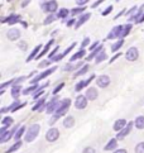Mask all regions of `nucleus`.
<instances>
[{"label":"nucleus","mask_w":144,"mask_h":153,"mask_svg":"<svg viewBox=\"0 0 144 153\" xmlns=\"http://www.w3.org/2000/svg\"><path fill=\"white\" fill-rule=\"evenodd\" d=\"M130 29H131V24H126V25H124V29H123V32H121L120 38H123V37H125V36H128V34H129V32H130Z\"/></svg>","instance_id":"bb28decb"},{"label":"nucleus","mask_w":144,"mask_h":153,"mask_svg":"<svg viewBox=\"0 0 144 153\" xmlns=\"http://www.w3.org/2000/svg\"><path fill=\"white\" fill-rule=\"evenodd\" d=\"M28 3H29V0H25V1L23 3V7H27V5H28Z\"/></svg>","instance_id":"13d9d810"},{"label":"nucleus","mask_w":144,"mask_h":153,"mask_svg":"<svg viewBox=\"0 0 144 153\" xmlns=\"http://www.w3.org/2000/svg\"><path fill=\"white\" fill-rule=\"evenodd\" d=\"M39 130H41V125L39 124H33V125H30L29 129H28V132H27V134H25V140L27 142L34 140L37 138L38 133H39Z\"/></svg>","instance_id":"f03ea898"},{"label":"nucleus","mask_w":144,"mask_h":153,"mask_svg":"<svg viewBox=\"0 0 144 153\" xmlns=\"http://www.w3.org/2000/svg\"><path fill=\"white\" fill-rule=\"evenodd\" d=\"M87 97L84 96V95H79L76 97V102H75V106L77 109H85L86 105H87Z\"/></svg>","instance_id":"6e6552de"},{"label":"nucleus","mask_w":144,"mask_h":153,"mask_svg":"<svg viewBox=\"0 0 144 153\" xmlns=\"http://www.w3.org/2000/svg\"><path fill=\"white\" fill-rule=\"evenodd\" d=\"M114 153H126V151L125 149H118V151H115Z\"/></svg>","instance_id":"4d7b16f0"},{"label":"nucleus","mask_w":144,"mask_h":153,"mask_svg":"<svg viewBox=\"0 0 144 153\" xmlns=\"http://www.w3.org/2000/svg\"><path fill=\"white\" fill-rule=\"evenodd\" d=\"M100 52H102V45H101V46H99V47L96 48V50H94V52L90 54V56L87 57V59H88V61H91V59H92L94 57H95V56H97V54L100 53Z\"/></svg>","instance_id":"aec40b11"},{"label":"nucleus","mask_w":144,"mask_h":153,"mask_svg":"<svg viewBox=\"0 0 144 153\" xmlns=\"http://www.w3.org/2000/svg\"><path fill=\"white\" fill-rule=\"evenodd\" d=\"M48 61H43V62H41V65H39V67H46V66H48Z\"/></svg>","instance_id":"603ef678"},{"label":"nucleus","mask_w":144,"mask_h":153,"mask_svg":"<svg viewBox=\"0 0 144 153\" xmlns=\"http://www.w3.org/2000/svg\"><path fill=\"white\" fill-rule=\"evenodd\" d=\"M123 45H124V41H123V39H121V41H119V42H116L115 45H113V46H111V51H113V52L118 51L119 48H120L121 46H123Z\"/></svg>","instance_id":"c85d7f7f"},{"label":"nucleus","mask_w":144,"mask_h":153,"mask_svg":"<svg viewBox=\"0 0 144 153\" xmlns=\"http://www.w3.org/2000/svg\"><path fill=\"white\" fill-rule=\"evenodd\" d=\"M88 18H90V14H84V15H82V17L79 19V22H77V24H76V28H79V27H80L81 24H84V23H85V22H86Z\"/></svg>","instance_id":"5701e85b"},{"label":"nucleus","mask_w":144,"mask_h":153,"mask_svg":"<svg viewBox=\"0 0 144 153\" xmlns=\"http://www.w3.org/2000/svg\"><path fill=\"white\" fill-rule=\"evenodd\" d=\"M18 46H19L20 50H23V51H25V50H27V42H24V41H20Z\"/></svg>","instance_id":"58836bf2"},{"label":"nucleus","mask_w":144,"mask_h":153,"mask_svg":"<svg viewBox=\"0 0 144 153\" xmlns=\"http://www.w3.org/2000/svg\"><path fill=\"white\" fill-rule=\"evenodd\" d=\"M54 71H56V67H52V68H49V70H47V71H44L42 75H38L37 77L33 80V84H36L37 81H39V80H42V79H44V77H47V76H49L52 72H54Z\"/></svg>","instance_id":"f8f14e48"},{"label":"nucleus","mask_w":144,"mask_h":153,"mask_svg":"<svg viewBox=\"0 0 144 153\" xmlns=\"http://www.w3.org/2000/svg\"><path fill=\"white\" fill-rule=\"evenodd\" d=\"M104 59H106V53H105V52L99 53L97 57H96V63H100L101 61H104Z\"/></svg>","instance_id":"7c9ffc66"},{"label":"nucleus","mask_w":144,"mask_h":153,"mask_svg":"<svg viewBox=\"0 0 144 153\" xmlns=\"http://www.w3.org/2000/svg\"><path fill=\"white\" fill-rule=\"evenodd\" d=\"M111 10H113V7H111V5H110V7H108V8H106V9H105L104 12H102V15H108L110 12H111Z\"/></svg>","instance_id":"37998d69"},{"label":"nucleus","mask_w":144,"mask_h":153,"mask_svg":"<svg viewBox=\"0 0 144 153\" xmlns=\"http://www.w3.org/2000/svg\"><path fill=\"white\" fill-rule=\"evenodd\" d=\"M88 70V66H87V65H86V66H84V67H82L80 71H79V72H77L76 74V76H81V75H84L85 72H86V71Z\"/></svg>","instance_id":"4c0bfd02"},{"label":"nucleus","mask_w":144,"mask_h":153,"mask_svg":"<svg viewBox=\"0 0 144 153\" xmlns=\"http://www.w3.org/2000/svg\"><path fill=\"white\" fill-rule=\"evenodd\" d=\"M8 38L10 41H16L18 38L20 37V32H19V29H16V28H13V29H10L9 32H8Z\"/></svg>","instance_id":"9b49d317"},{"label":"nucleus","mask_w":144,"mask_h":153,"mask_svg":"<svg viewBox=\"0 0 144 153\" xmlns=\"http://www.w3.org/2000/svg\"><path fill=\"white\" fill-rule=\"evenodd\" d=\"M142 22H144V15H143V17H140V19H139V22H138V23H142Z\"/></svg>","instance_id":"bf43d9fd"},{"label":"nucleus","mask_w":144,"mask_h":153,"mask_svg":"<svg viewBox=\"0 0 144 153\" xmlns=\"http://www.w3.org/2000/svg\"><path fill=\"white\" fill-rule=\"evenodd\" d=\"M134 124H135V123L129 122V123L126 124V125H125V127H124L123 129L120 130V132H119V134H116V138H118V139H123L124 137H126V135H128V134L130 133V130H131V128H133V125H134Z\"/></svg>","instance_id":"7ed1b4c3"},{"label":"nucleus","mask_w":144,"mask_h":153,"mask_svg":"<svg viewBox=\"0 0 144 153\" xmlns=\"http://www.w3.org/2000/svg\"><path fill=\"white\" fill-rule=\"evenodd\" d=\"M126 124H128V123L125 122V119H119V120H116L115 124H114V130H116V132H120V130L123 129Z\"/></svg>","instance_id":"4468645a"},{"label":"nucleus","mask_w":144,"mask_h":153,"mask_svg":"<svg viewBox=\"0 0 144 153\" xmlns=\"http://www.w3.org/2000/svg\"><path fill=\"white\" fill-rule=\"evenodd\" d=\"M22 144H23V143H22V140H18V142H16L15 144H13V146H12V147H10V148L8 149V153H12V152L16 151L18 148H20V147H22Z\"/></svg>","instance_id":"a878e982"},{"label":"nucleus","mask_w":144,"mask_h":153,"mask_svg":"<svg viewBox=\"0 0 144 153\" xmlns=\"http://www.w3.org/2000/svg\"><path fill=\"white\" fill-rule=\"evenodd\" d=\"M119 56H120V53H118V54H115V56H114V57H113L111 59H110V63H111V62H114V61H115V59H116V58H118Z\"/></svg>","instance_id":"5fc2aeb1"},{"label":"nucleus","mask_w":144,"mask_h":153,"mask_svg":"<svg viewBox=\"0 0 144 153\" xmlns=\"http://www.w3.org/2000/svg\"><path fill=\"white\" fill-rule=\"evenodd\" d=\"M58 137H59V132H58V129L57 128H51L47 132L46 134V139L48 142H54V140H57L58 139Z\"/></svg>","instance_id":"39448f33"},{"label":"nucleus","mask_w":144,"mask_h":153,"mask_svg":"<svg viewBox=\"0 0 144 153\" xmlns=\"http://www.w3.org/2000/svg\"><path fill=\"white\" fill-rule=\"evenodd\" d=\"M88 100H95L96 97H97V90L96 89H94V87H90V89H87L86 91V95H85Z\"/></svg>","instance_id":"ddd939ff"},{"label":"nucleus","mask_w":144,"mask_h":153,"mask_svg":"<svg viewBox=\"0 0 144 153\" xmlns=\"http://www.w3.org/2000/svg\"><path fill=\"white\" fill-rule=\"evenodd\" d=\"M56 19V17H54V15L51 13V15H49V17H47L46 18V20H44V24H49V23H52V22Z\"/></svg>","instance_id":"f704fd0d"},{"label":"nucleus","mask_w":144,"mask_h":153,"mask_svg":"<svg viewBox=\"0 0 144 153\" xmlns=\"http://www.w3.org/2000/svg\"><path fill=\"white\" fill-rule=\"evenodd\" d=\"M96 47H99V42H95V43H92V45H91V50H94V48H96Z\"/></svg>","instance_id":"864d4df0"},{"label":"nucleus","mask_w":144,"mask_h":153,"mask_svg":"<svg viewBox=\"0 0 144 153\" xmlns=\"http://www.w3.org/2000/svg\"><path fill=\"white\" fill-rule=\"evenodd\" d=\"M39 50H41V46H37L36 48H34V50H33V52L29 54V56H28V58H27V61H32V59L33 58H37V56H38V52H39Z\"/></svg>","instance_id":"a211bd4d"},{"label":"nucleus","mask_w":144,"mask_h":153,"mask_svg":"<svg viewBox=\"0 0 144 153\" xmlns=\"http://www.w3.org/2000/svg\"><path fill=\"white\" fill-rule=\"evenodd\" d=\"M102 1H104V0H97V1H96L95 4H92V8H96V7H99V5H100Z\"/></svg>","instance_id":"3c124183"},{"label":"nucleus","mask_w":144,"mask_h":153,"mask_svg":"<svg viewBox=\"0 0 144 153\" xmlns=\"http://www.w3.org/2000/svg\"><path fill=\"white\" fill-rule=\"evenodd\" d=\"M8 1H12V0H8Z\"/></svg>","instance_id":"052dcab7"},{"label":"nucleus","mask_w":144,"mask_h":153,"mask_svg":"<svg viewBox=\"0 0 144 153\" xmlns=\"http://www.w3.org/2000/svg\"><path fill=\"white\" fill-rule=\"evenodd\" d=\"M94 79H95V75H91L90 77H88V79L86 80V85H88V84H90V82H91V81H92Z\"/></svg>","instance_id":"de8ad7c7"},{"label":"nucleus","mask_w":144,"mask_h":153,"mask_svg":"<svg viewBox=\"0 0 144 153\" xmlns=\"http://www.w3.org/2000/svg\"><path fill=\"white\" fill-rule=\"evenodd\" d=\"M58 105H59V100H58V97H57L56 95H54V97L51 100V102L47 104V113H48V114L54 113V111L57 110Z\"/></svg>","instance_id":"20e7f679"},{"label":"nucleus","mask_w":144,"mask_h":153,"mask_svg":"<svg viewBox=\"0 0 144 153\" xmlns=\"http://www.w3.org/2000/svg\"><path fill=\"white\" fill-rule=\"evenodd\" d=\"M19 94H20V87H19V86H14L13 89H12V95H13V97H14V99H16V97L19 96Z\"/></svg>","instance_id":"cd10ccee"},{"label":"nucleus","mask_w":144,"mask_h":153,"mask_svg":"<svg viewBox=\"0 0 144 153\" xmlns=\"http://www.w3.org/2000/svg\"><path fill=\"white\" fill-rule=\"evenodd\" d=\"M24 130H25V128L24 127H20V129H18L16 130V133H15V139H19L20 137H22V134H24Z\"/></svg>","instance_id":"473e14b6"},{"label":"nucleus","mask_w":144,"mask_h":153,"mask_svg":"<svg viewBox=\"0 0 144 153\" xmlns=\"http://www.w3.org/2000/svg\"><path fill=\"white\" fill-rule=\"evenodd\" d=\"M58 51V47H56V48H54V50L51 52V53H49V58H53L54 57V54H56V52Z\"/></svg>","instance_id":"49530a36"},{"label":"nucleus","mask_w":144,"mask_h":153,"mask_svg":"<svg viewBox=\"0 0 144 153\" xmlns=\"http://www.w3.org/2000/svg\"><path fill=\"white\" fill-rule=\"evenodd\" d=\"M85 10V7H80V8H76V9H72L71 13L72 14H79V13H82Z\"/></svg>","instance_id":"c9c22d12"},{"label":"nucleus","mask_w":144,"mask_h":153,"mask_svg":"<svg viewBox=\"0 0 144 153\" xmlns=\"http://www.w3.org/2000/svg\"><path fill=\"white\" fill-rule=\"evenodd\" d=\"M65 86V84H61V85H58L57 87H56V89H54L53 90V95H57V92L59 91V90H62V87Z\"/></svg>","instance_id":"ea45409f"},{"label":"nucleus","mask_w":144,"mask_h":153,"mask_svg":"<svg viewBox=\"0 0 144 153\" xmlns=\"http://www.w3.org/2000/svg\"><path fill=\"white\" fill-rule=\"evenodd\" d=\"M15 132V129H13L12 132H5L1 137H0V142H1V143H4V142H7V140H9L10 138H12L13 137V133Z\"/></svg>","instance_id":"2eb2a0df"},{"label":"nucleus","mask_w":144,"mask_h":153,"mask_svg":"<svg viewBox=\"0 0 144 153\" xmlns=\"http://www.w3.org/2000/svg\"><path fill=\"white\" fill-rule=\"evenodd\" d=\"M18 20H19V15H10L8 19H4L3 22H8L9 24H15Z\"/></svg>","instance_id":"412c9836"},{"label":"nucleus","mask_w":144,"mask_h":153,"mask_svg":"<svg viewBox=\"0 0 144 153\" xmlns=\"http://www.w3.org/2000/svg\"><path fill=\"white\" fill-rule=\"evenodd\" d=\"M73 23H75V20H73V19H71V20H68V22H67V25H68V27H71Z\"/></svg>","instance_id":"6e6d98bb"},{"label":"nucleus","mask_w":144,"mask_h":153,"mask_svg":"<svg viewBox=\"0 0 144 153\" xmlns=\"http://www.w3.org/2000/svg\"><path fill=\"white\" fill-rule=\"evenodd\" d=\"M110 84V77L106 75H102L100 77H97V85L100 87H108Z\"/></svg>","instance_id":"9d476101"},{"label":"nucleus","mask_w":144,"mask_h":153,"mask_svg":"<svg viewBox=\"0 0 144 153\" xmlns=\"http://www.w3.org/2000/svg\"><path fill=\"white\" fill-rule=\"evenodd\" d=\"M73 124H75V119H73V117H67V118L63 120V125H65L66 128L73 127Z\"/></svg>","instance_id":"dca6fc26"},{"label":"nucleus","mask_w":144,"mask_h":153,"mask_svg":"<svg viewBox=\"0 0 144 153\" xmlns=\"http://www.w3.org/2000/svg\"><path fill=\"white\" fill-rule=\"evenodd\" d=\"M82 153H95V149L92 148V147H87V148L84 149V152Z\"/></svg>","instance_id":"79ce46f5"},{"label":"nucleus","mask_w":144,"mask_h":153,"mask_svg":"<svg viewBox=\"0 0 144 153\" xmlns=\"http://www.w3.org/2000/svg\"><path fill=\"white\" fill-rule=\"evenodd\" d=\"M42 8H43V10H46L48 13H54L57 10V1L56 0H51V1L43 4Z\"/></svg>","instance_id":"0eeeda50"},{"label":"nucleus","mask_w":144,"mask_h":153,"mask_svg":"<svg viewBox=\"0 0 144 153\" xmlns=\"http://www.w3.org/2000/svg\"><path fill=\"white\" fill-rule=\"evenodd\" d=\"M84 54H85V50H80L76 54H73V56L71 57V61H76V59H79V58H82Z\"/></svg>","instance_id":"b1692460"},{"label":"nucleus","mask_w":144,"mask_h":153,"mask_svg":"<svg viewBox=\"0 0 144 153\" xmlns=\"http://www.w3.org/2000/svg\"><path fill=\"white\" fill-rule=\"evenodd\" d=\"M43 102H44V99H41L39 101L37 102V105H36L34 108H33V109H34V110H37V109H39V108H41V106L43 105Z\"/></svg>","instance_id":"a19ab883"},{"label":"nucleus","mask_w":144,"mask_h":153,"mask_svg":"<svg viewBox=\"0 0 144 153\" xmlns=\"http://www.w3.org/2000/svg\"><path fill=\"white\" fill-rule=\"evenodd\" d=\"M68 13H70L68 10L63 8V9H61V10H59V13H58V17H59V18H66V17H67V15H68Z\"/></svg>","instance_id":"2f4dec72"},{"label":"nucleus","mask_w":144,"mask_h":153,"mask_svg":"<svg viewBox=\"0 0 144 153\" xmlns=\"http://www.w3.org/2000/svg\"><path fill=\"white\" fill-rule=\"evenodd\" d=\"M135 153H144V142L138 143L135 147Z\"/></svg>","instance_id":"c756f323"},{"label":"nucleus","mask_w":144,"mask_h":153,"mask_svg":"<svg viewBox=\"0 0 144 153\" xmlns=\"http://www.w3.org/2000/svg\"><path fill=\"white\" fill-rule=\"evenodd\" d=\"M85 86H86V81H81V82H79L76 85V91H80L81 89H84Z\"/></svg>","instance_id":"e433bc0d"},{"label":"nucleus","mask_w":144,"mask_h":153,"mask_svg":"<svg viewBox=\"0 0 144 153\" xmlns=\"http://www.w3.org/2000/svg\"><path fill=\"white\" fill-rule=\"evenodd\" d=\"M86 3H88V0H76V4L80 5V7L81 5H85Z\"/></svg>","instance_id":"c03bdc74"},{"label":"nucleus","mask_w":144,"mask_h":153,"mask_svg":"<svg viewBox=\"0 0 144 153\" xmlns=\"http://www.w3.org/2000/svg\"><path fill=\"white\" fill-rule=\"evenodd\" d=\"M52 45H53V39H51V41H49V42L47 43V46L44 47V50H43V51H42L39 54H38V56H37V58H41V57L43 56V54H46V53L48 52V50H49V47H51Z\"/></svg>","instance_id":"4be33fe9"},{"label":"nucleus","mask_w":144,"mask_h":153,"mask_svg":"<svg viewBox=\"0 0 144 153\" xmlns=\"http://www.w3.org/2000/svg\"><path fill=\"white\" fill-rule=\"evenodd\" d=\"M36 87H37V85H36V84L33 85V86H29L28 89H25V90L23 91V94H24V95H28L29 92H33V91H34V89H36Z\"/></svg>","instance_id":"72a5a7b5"},{"label":"nucleus","mask_w":144,"mask_h":153,"mask_svg":"<svg viewBox=\"0 0 144 153\" xmlns=\"http://www.w3.org/2000/svg\"><path fill=\"white\" fill-rule=\"evenodd\" d=\"M65 57V54L62 53V54H58V56H54L52 59H53V61H59V59H62Z\"/></svg>","instance_id":"a18cd8bd"},{"label":"nucleus","mask_w":144,"mask_h":153,"mask_svg":"<svg viewBox=\"0 0 144 153\" xmlns=\"http://www.w3.org/2000/svg\"><path fill=\"white\" fill-rule=\"evenodd\" d=\"M116 139H111L108 142V144L105 146V151H111V149H115L116 148Z\"/></svg>","instance_id":"6ab92c4d"},{"label":"nucleus","mask_w":144,"mask_h":153,"mask_svg":"<svg viewBox=\"0 0 144 153\" xmlns=\"http://www.w3.org/2000/svg\"><path fill=\"white\" fill-rule=\"evenodd\" d=\"M88 42H90V39H88V38H85L84 42H82V47H86L88 45Z\"/></svg>","instance_id":"8fccbe9b"},{"label":"nucleus","mask_w":144,"mask_h":153,"mask_svg":"<svg viewBox=\"0 0 144 153\" xmlns=\"http://www.w3.org/2000/svg\"><path fill=\"white\" fill-rule=\"evenodd\" d=\"M138 56H139V52H138V50L135 47H130L125 53V58L128 59V61H135L138 58Z\"/></svg>","instance_id":"423d86ee"},{"label":"nucleus","mask_w":144,"mask_h":153,"mask_svg":"<svg viewBox=\"0 0 144 153\" xmlns=\"http://www.w3.org/2000/svg\"><path fill=\"white\" fill-rule=\"evenodd\" d=\"M70 105H71V100H70V99H63L62 101H59V105H58L57 110H56V115H54L53 120L58 119L59 117H63L65 114L67 113Z\"/></svg>","instance_id":"f257e3e1"},{"label":"nucleus","mask_w":144,"mask_h":153,"mask_svg":"<svg viewBox=\"0 0 144 153\" xmlns=\"http://www.w3.org/2000/svg\"><path fill=\"white\" fill-rule=\"evenodd\" d=\"M135 127L138 128V129H144V117L142 115V117H138L137 119H135Z\"/></svg>","instance_id":"f3484780"},{"label":"nucleus","mask_w":144,"mask_h":153,"mask_svg":"<svg viewBox=\"0 0 144 153\" xmlns=\"http://www.w3.org/2000/svg\"><path fill=\"white\" fill-rule=\"evenodd\" d=\"M41 94H43V90L41 89V90H38L37 92H36V94H34V99H37V97H39V95Z\"/></svg>","instance_id":"09e8293b"},{"label":"nucleus","mask_w":144,"mask_h":153,"mask_svg":"<svg viewBox=\"0 0 144 153\" xmlns=\"http://www.w3.org/2000/svg\"><path fill=\"white\" fill-rule=\"evenodd\" d=\"M123 29H124V27H123V25H116L115 28H113V30L109 33L108 38H109V39H114V38L120 37V36H121V32H123Z\"/></svg>","instance_id":"1a4fd4ad"},{"label":"nucleus","mask_w":144,"mask_h":153,"mask_svg":"<svg viewBox=\"0 0 144 153\" xmlns=\"http://www.w3.org/2000/svg\"><path fill=\"white\" fill-rule=\"evenodd\" d=\"M1 124H3V127H10V125L13 124V118H10V117H7V118H4L3 119V122H1Z\"/></svg>","instance_id":"393cba45"}]
</instances>
